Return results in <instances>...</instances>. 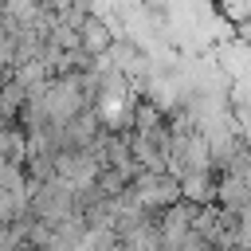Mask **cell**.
Returning <instances> with one entry per match:
<instances>
[{
    "label": "cell",
    "mask_w": 251,
    "mask_h": 251,
    "mask_svg": "<svg viewBox=\"0 0 251 251\" xmlns=\"http://www.w3.org/2000/svg\"><path fill=\"white\" fill-rule=\"evenodd\" d=\"M180 196L192 204H216V169H200L180 176Z\"/></svg>",
    "instance_id": "3"
},
{
    "label": "cell",
    "mask_w": 251,
    "mask_h": 251,
    "mask_svg": "<svg viewBox=\"0 0 251 251\" xmlns=\"http://www.w3.org/2000/svg\"><path fill=\"white\" fill-rule=\"evenodd\" d=\"M231 251H251V208L239 212V224H235V243Z\"/></svg>",
    "instance_id": "5"
},
{
    "label": "cell",
    "mask_w": 251,
    "mask_h": 251,
    "mask_svg": "<svg viewBox=\"0 0 251 251\" xmlns=\"http://www.w3.org/2000/svg\"><path fill=\"white\" fill-rule=\"evenodd\" d=\"M129 196L145 208V212H165L169 204L180 200V180L169 169H137V176L129 180Z\"/></svg>",
    "instance_id": "1"
},
{
    "label": "cell",
    "mask_w": 251,
    "mask_h": 251,
    "mask_svg": "<svg viewBox=\"0 0 251 251\" xmlns=\"http://www.w3.org/2000/svg\"><path fill=\"white\" fill-rule=\"evenodd\" d=\"M114 39H118V35H114L102 20H94V16H86V20L78 24V43H82L86 55H110Z\"/></svg>",
    "instance_id": "2"
},
{
    "label": "cell",
    "mask_w": 251,
    "mask_h": 251,
    "mask_svg": "<svg viewBox=\"0 0 251 251\" xmlns=\"http://www.w3.org/2000/svg\"><path fill=\"white\" fill-rule=\"evenodd\" d=\"M27 86L24 82H16L12 75H8V82L0 86V118L4 122H20V114H24V106H27Z\"/></svg>",
    "instance_id": "4"
}]
</instances>
